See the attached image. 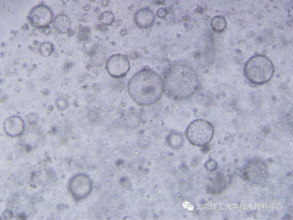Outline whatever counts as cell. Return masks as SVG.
<instances>
[{
    "mask_svg": "<svg viewBox=\"0 0 293 220\" xmlns=\"http://www.w3.org/2000/svg\"><path fill=\"white\" fill-rule=\"evenodd\" d=\"M70 188L74 198L79 200L89 194L92 189V183L87 175L80 174L72 179L70 182Z\"/></svg>",
    "mask_w": 293,
    "mask_h": 220,
    "instance_id": "5b68a950",
    "label": "cell"
},
{
    "mask_svg": "<svg viewBox=\"0 0 293 220\" xmlns=\"http://www.w3.org/2000/svg\"><path fill=\"white\" fill-rule=\"evenodd\" d=\"M194 208V207L192 205L189 204L187 206L186 209L189 211H192Z\"/></svg>",
    "mask_w": 293,
    "mask_h": 220,
    "instance_id": "2e32d148",
    "label": "cell"
},
{
    "mask_svg": "<svg viewBox=\"0 0 293 220\" xmlns=\"http://www.w3.org/2000/svg\"><path fill=\"white\" fill-rule=\"evenodd\" d=\"M114 19L113 14L109 11H105L101 15V19L102 21L107 25H110L113 22Z\"/></svg>",
    "mask_w": 293,
    "mask_h": 220,
    "instance_id": "4fadbf2b",
    "label": "cell"
},
{
    "mask_svg": "<svg viewBox=\"0 0 293 220\" xmlns=\"http://www.w3.org/2000/svg\"><path fill=\"white\" fill-rule=\"evenodd\" d=\"M129 95L138 105L148 106L157 102L161 98L164 83L161 76L155 71L144 69L131 78L128 85Z\"/></svg>",
    "mask_w": 293,
    "mask_h": 220,
    "instance_id": "6da1fadb",
    "label": "cell"
},
{
    "mask_svg": "<svg viewBox=\"0 0 293 220\" xmlns=\"http://www.w3.org/2000/svg\"><path fill=\"white\" fill-rule=\"evenodd\" d=\"M211 25L214 30L220 32L223 31L225 28L227 23L223 17L218 16L215 17L212 19Z\"/></svg>",
    "mask_w": 293,
    "mask_h": 220,
    "instance_id": "30bf717a",
    "label": "cell"
},
{
    "mask_svg": "<svg viewBox=\"0 0 293 220\" xmlns=\"http://www.w3.org/2000/svg\"><path fill=\"white\" fill-rule=\"evenodd\" d=\"M156 14L157 16L160 18L165 17L167 14V9L164 7H160L157 10Z\"/></svg>",
    "mask_w": 293,
    "mask_h": 220,
    "instance_id": "5bb4252c",
    "label": "cell"
},
{
    "mask_svg": "<svg viewBox=\"0 0 293 220\" xmlns=\"http://www.w3.org/2000/svg\"><path fill=\"white\" fill-rule=\"evenodd\" d=\"M53 16L50 9L44 5H39L31 11L30 19L32 23L37 27H45L51 22Z\"/></svg>",
    "mask_w": 293,
    "mask_h": 220,
    "instance_id": "8992f818",
    "label": "cell"
},
{
    "mask_svg": "<svg viewBox=\"0 0 293 220\" xmlns=\"http://www.w3.org/2000/svg\"><path fill=\"white\" fill-rule=\"evenodd\" d=\"M167 141L171 146L174 148H177L181 145L183 141V138L179 134L173 133L168 136Z\"/></svg>",
    "mask_w": 293,
    "mask_h": 220,
    "instance_id": "8fae6325",
    "label": "cell"
},
{
    "mask_svg": "<svg viewBox=\"0 0 293 220\" xmlns=\"http://www.w3.org/2000/svg\"><path fill=\"white\" fill-rule=\"evenodd\" d=\"M129 61L127 57L117 54L110 56L106 65V69L112 77L120 78L125 76L130 69Z\"/></svg>",
    "mask_w": 293,
    "mask_h": 220,
    "instance_id": "277c9868",
    "label": "cell"
},
{
    "mask_svg": "<svg viewBox=\"0 0 293 220\" xmlns=\"http://www.w3.org/2000/svg\"><path fill=\"white\" fill-rule=\"evenodd\" d=\"M272 61L265 56L257 55L251 57L244 68V75L250 82L261 85L268 81L274 72Z\"/></svg>",
    "mask_w": 293,
    "mask_h": 220,
    "instance_id": "7a4b0ae2",
    "label": "cell"
},
{
    "mask_svg": "<svg viewBox=\"0 0 293 220\" xmlns=\"http://www.w3.org/2000/svg\"><path fill=\"white\" fill-rule=\"evenodd\" d=\"M24 124L22 119L17 116L8 118L4 124L5 130L8 135L15 136L19 135L23 132Z\"/></svg>",
    "mask_w": 293,
    "mask_h": 220,
    "instance_id": "ba28073f",
    "label": "cell"
},
{
    "mask_svg": "<svg viewBox=\"0 0 293 220\" xmlns=\"http://www.w3.org/2000/svg\"><path fill=\"white\" fill-rule=\"evenodd\" d=\"M135 24L139 28L146 29L151 27L155 21V16L152 11L147 8L140 9L136 11L134 16Z\"/></svg>",
    "mask_w": 293,
    "mask_h": 220,
    "instance_id": "52a82bcc",
    "label": "cell"
},
{
    "mask_svg": "<svg viewBox=\"0 0 293 220\" xmlns=\"http://www.w3.org/2000/svg\"><path fill=\"white\" fill-rule=\"evenodd\" d=\"M190 203L188 201H185L183 204V206L184 208L186 209L188 205L190 204Z\"/></svg>",
    "mask_w": 293,
    "mask_h": 220,
    "instance_id": "e0dca14e",
    "label": "cell"
},
{
    "mask_svg": "<svg viewBox=\"0 0 293 220\" xmlns=\"http://www.w3.org/2000/svg\"><path fill=\"white\" fill-rule=\"evenodd\" d=\"M54 24L56 28L62 33L66 32L70 27L68 18L64 15H59L56 17L54 20Z\"/></svg>",
    "mask_w": 293,
    "mask_h": 220,
    "instance_id": "9c48e42d",
    "label": "cell"
},
{
    "mask_svg": "<svg viewBox=\"0 0 293 220\" xmlns=\"http://www.w3.org/2000/svg\"><path fill=\"white\" fill-rule=\"evenodd\" d=\"M53 47L52 44L49 41L42 43L39 47V51L43 57H47L52 53Z\"/></svg>",
    "mask_w": 293,
    "mask_h": 220,
    "instance_id": "7c38bea8",
    "label": "cell"
},
{
    "mask_svg": "<svg viewBox=\"0 0 293 220\" xmlns=\"http://www.w3.org/2000/svg\"><path fill=\"white\" fill-rule=\"evenodd\" d=\"M214 130L211 123L203 119L192 121L187 128V138L192 144L202 146L209 143L213 138Z\"/></svg>",
    "mask_w": 293,
    "mask_h": 220,
    "instance_id": "3957f363",
    "label": "cell"
},
{
    "mask_svg": "<svg viewBox=\"0 0 293 220\" xmlns=\"http://www.w3.org/2000/svg\"><path fill=\"white\" fill-rule=\"evenodd\" d=\"M57 105L60 109H64L67 107V103L66 101L64 99H60L57 102Z\"/></svg>",
    "mask_w": 293,
    "mask_h": 220,
    "instance_id": "9a60e30c",
    "label": "cell"
}]
</instances>
